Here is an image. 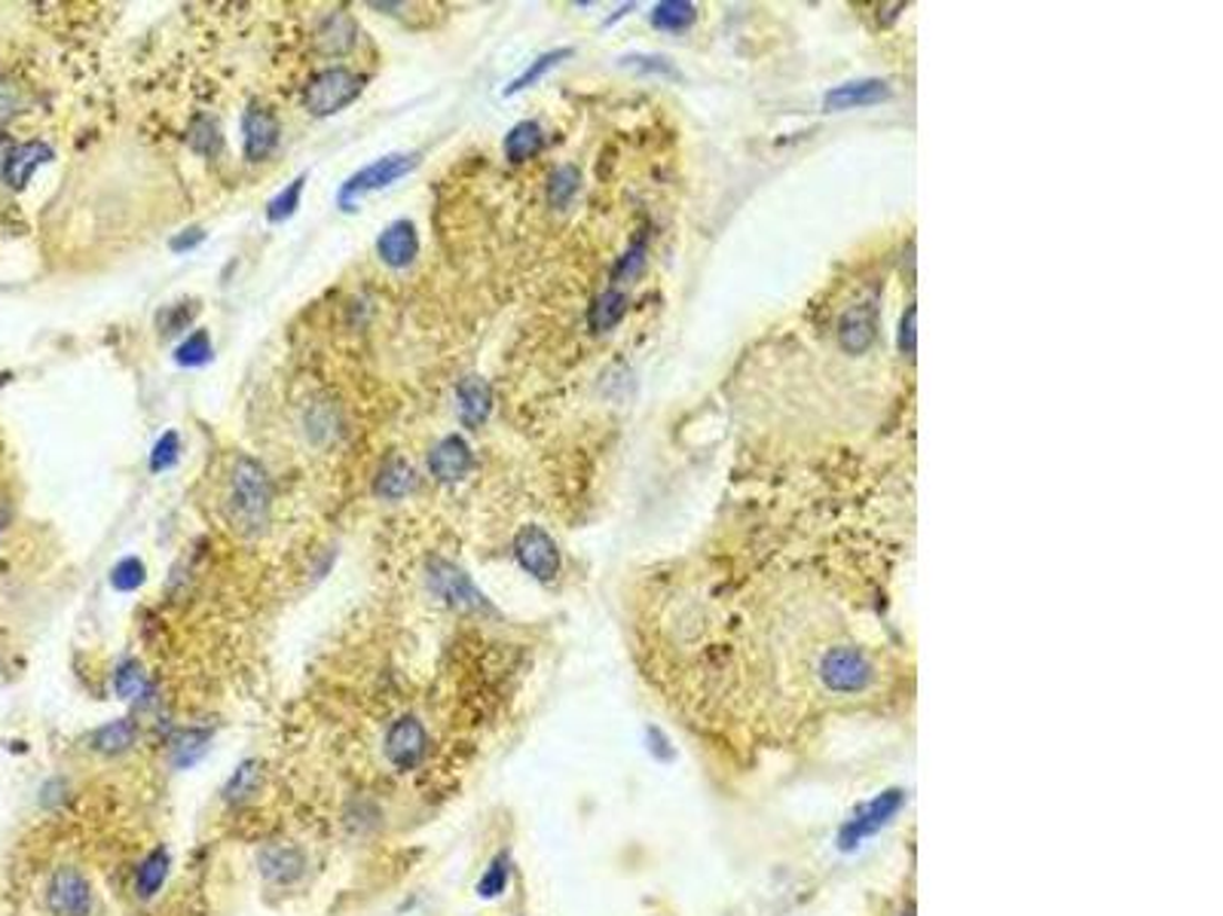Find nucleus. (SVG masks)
I'll return each mask as SVG.
<instances>
[{"mask_svg":"<svg viewBox=\"0 0 1223 916\" xmlns=\"http://www.w3.org/2000/svg\"><path fill=\"white\" fill-rule=\"evenodd\" d=\"M270 476L263 464L251 455H239L230 474V495H227V520L242 535H260L270 523Z\"/></svg>","mask_w":1223,"mask_h":916,"instance_id":"1","label":"nucleus"},{"mask_svg":"<svg viewBox=\"0 0 1223 916\" xmlns=\"http://www.w3.org/2000/svg\"><path fill=\"white\" fill-rule=\"evenodd\" d=\"M361 89H364V77L349 68H328L312 77L303 92V104L312 117H334L361 95Z\"/></svg>","mask_w":1223,"mask_h":916,"instance_id":"2","label":"nucleus"},{"mask_svg":"<svg viewBox=\"0 0 1223 916\" xmlns=\"http://www.w3.org/2000/svg\"><path fill=\"white\" fill-rule=\"evenodd\" d=\"M820 682L832 694H863L875 678V670L860 647H829L820 657Z\"/></svg>","mask_w":1223,"mask_h":916,"instance_id":"3","label":"nucleus"},{"mask_svg":"<svg viewBox=\"0 0 1223 916\" xmlns=\"http://www.w3.org/2000/svg\"><path fill=\"white\" fill-rule=\"evenodd\" d=\"M417 165H420V157H417V153H389V157L377 159V162H371V165H364V169L355 171V174L343 183V190H340V208H343V211H352V205L359 202L361 195L392 187L398 178L410 174Z\"/></svg>","mask_w":1223,"mask_h":916,"instance_id":"4","label":"nucleus"},{"mask_svg":"<svg viewBox=\"0 0 1223 916\" xmlns=\"http://www.w3.org/2000/svg\"><path fill=\"white\" fill-rule=\"evenodd\" d=\"M429 586L438 598H444L450 608L457 611H493L481 590L474 586L469 574L457 568L453 562L432 560L429 562Z\"/></svg>","mask_w":1223,"mask_h":916,"instance_id":"5","label":"nucleus"},{"mask_svg":"<svg viewBox=\"0 0 1223 916\" xmlns=\"http://www.w3.org/2000/svg\"><path fill=\"white\" fill-rule=\"evenodd\" d=\"M514 556H518L520 568L530 572L535 581L542 584H551L557 574H560V550H557V541L542 525H523L514 537Z\"/></svg>","mask_w":1223,"mask_h":916,"instance_id":"6","label":"nucleus"},{"mask_svg":"<svg viewBox=\"0 0 1223 916\" xmlns=\"http://www.w3.org/2000/svg\"><path fill=\"white\" fill-rule=\"evenodd\" d=\"M902 804H905V794H902L900 788H890V792L878 794L875 801H869L865 806H860V809L844 822V828H841L839 834L841 849H853V846H860L865 837H872L875 831L884 828L890 818L900 813Z\"/></svg>","mask_w":1223,"mask_h":916,"instance_id":"7","label":"nucleus"},{"mask_svg":"<svg viewBox=\"0 0 1223 916\" xmlns=\"http://www.w3.org/2000/svg\"><path fill=\"white\" fill-rule=\"evenodd\" d=\"M383 748H385V761H389L395 769L420 767L422 757L429 755V733H425L420 718H413V715H401V718L389 724Z\"/></svg>","mask_w":1223,"mask_h":916,"instance_id":"8","label":"nucleus"},{"mask_svg":"<svg viewBox=\"0 0 1223 916\" xmlns=\"http://www.w3.org/2000/svg\"><path fill=\"white\" fill-rule=\"evenodd\" d=\"M47 907L52 916L92 914V886L77 867H59L47 886Z\"/></svg>","mask_w":1223,"mask_h":916,"instance_id":"9","label":"nucleus"},{"mask_svg":"<svg viewBox=\"0 0 1223 916\" xmlns=\"http://www.w3.org/2000/svg\"><path fill=\"white\" fill-rule=\"evenodd\" d=\"M279 134H282V125L275 120V113L260 104H248V110L242 113V147H245L248 162H260L267 159L279 144Z\"/></svg>","mask_w":1223,"mask_h":916,"instance_id":"10","label":"nucleus"},{"mask_svg":"<svg viewBox=\"0 0 1223 916\" xmlns=\"http://www.w3.org/2000/svg\"><path fill=\"white\" fill-rule=\"evenodd\" d=\"M260 874L275 886H291L307 874V855L294 843H270L258 855Z\"/></svg>","mask_w":1223,"mask_h":916,"instance_id":"11","label":"nucleus"},{"mask_svg":"<svg viewBox=\"0 0 1223 916\" xmlns=\"http://www.w3.org/2000/svg\"><path fill=\"white\" fill-rule=\"evenodd\" d=\"M474 467V455H471V446L459 434H450L444 437L429 455V471L438 483H459L465 480Z\"/></svg>","mask_w":1223,"mask_h":916,"instance_id":"12","label":"nucleus"},{"mask_svg":"<svg viewBox=\"0 0 1223 916\" xmlns=\"http://www.w3.org/2000/svg\"><path fill=\"white\" fill-rule=\"evenodd\" d=\"M878 336V309L872 303L851 305L839 321L841 352L863 354Z\"/></svg>","mask_w":1223,"mask_h":916,"instance_id":"13","label":"nucleus"},{"mask_svg":"<svg viewBox=\"0 0 1223 916\" xmlns=\"http://www.w3.org/2000/svg\"><path fill=\"white\" fill-rule=\"evenodd\" d=\"M377 254L383 260L385 266L392 269H408L417 254H420V235H417V227L410 220H395L389 223L380 239H377Z\"/></svg>","mask_w":1223,"mask_h":916,"instance_id":"14","label":"nucleus"},{"mask_svg":"<svg viewBox=\"0 0 1223 916\" xmlns=\"http://www.w3.org/2000/svg\"><path fill=\"white\" fill-rule=\"evenodd\" d=\"M457 410L465 427L483 425L490 419V413H493V389H490V382L481 376L459 379Z\"/></svg>","mask_w":1223,"mask_h":916,"instance_id":"15","label":"nucleus"},{"mask_svg":"<svg viewBox=\"0 0 1223 916\" xmlns=\"http://www.w3.org/2000/svg\"><path fill=\"white\" fill-rule=\"evenodd\" d=\"M893 95L884 80H853V83L835 85L832 92H826L823 98V108L826 110H853V108H869V104H881Z\"/></svg>","mask_w":1223,"mask_h":916,"instance_id":"16","label":"nucleus"},{"mask_svg":"<svg viewBox=\"0 0 1223 916\" xmlns=\"http://www.w3.org/2000/svg\"><path fill=\"white\" fill-rule=\"evenodd\" d=\"M355 40H359V24L347 10L328 12L322 24L315 28V49L324 56H343L355 47Z\"/></svg>","mask_w":1223,"mask_h":916,"instance_id":"17","label":"nucleus"},{"mask_svg":"<svg viewBox=\"0 0 1223 916\" xmlns=\"http://www.w3.org/2000/svg\"><path fill=\"white\" fill-rule=\"evenodd\" d=\"M50 159H52L50 144H43V141H28V144L16 147L3 178H7V183H10L13 190H22V187L31 181V174H34L43 162H50Z\"/></svg>","mask_w":1223,"mask_h":916,"instance_id":"18","label":"nucleus"},{"mask_svg":"<svg viewBox=\"0 0 1223 916\" xmlns=\"http://www.w3.org/2000/svg\"><path fill=\"white\" fill-rule=\"evenodd\" d=\"M410 489H413V467L401 455H392L373 480V495L383 501H401Z\"/></svg>","mask_w":1223,"mask_h":916,"instance_id":"19","label":"nucleus"},{"mask_svg":"<svg viewBox=\"0 0 1223 916\" xmlns=\"http://www.w3.org/2000/svg\"><path fill=\"white\" fill-rule=\"evenodd\" d=\"M542 144H544L542 125L532 120H523L505 134V157L511 159L514 165H520V162H530V159L542 150Z\"/></svg>","mask_w":1223,"mask_h":916,"instance_id":"20","label":"nucleus"},{"mask_svg":"<svg viewBox=\"0 0 1223 916\" xmlns=\"http://www.w3.org/2000/svg\"><path fill=\"white\" fill-rule=\"evenodd\" d=\"M628 312V296L619 291V288H609L597 300H593L591 312H588V321H591L593 333H605V330L619 328V321Z\"/></svg>","mask_w":1223,"mask_h":916,"instance_id":"21","label":"nucleus"},{"mask_svg":"<svg viewBox=\"0 0 1223 916\" xmlns=\"http://www.w3.org/2000/svg\"><path fill=\"white\" fill-rule=\"evenodd\" d=\"M138 739V727L132 718H117L92 733V748H99L104 755H120L129 752Z\"/></svg>","mask_w":1223,"mask_h":916,"instance_id":"22","label":"nucleus"},{"mask_svg":"<svg viewBox=\"0 0 1223 916\" xmlns=\"http://www.w3.org/2000/svg\"><path fill=\"white\" fill-rule=\"evenodd\" d=\"M169 877V853L166 849H153V853L141 862L136 874V892L141 898H153L160 886Z\"/></svg>","mask_w":1223,"mask_h":916,"instance_id":"23","label":"nucleus"},{"mask_svg":"<svg viewBox=\"0 0 1223 916\" xmlns=\"http://www.w3.org/2000/svg\"><path fill=\"white\" fill-rule=\"evenodd\" d=\"M694 3H685V0H664L658 3L655 12H652V24L658 31H685L689 24L694 22Z\"/></svg>","mask_w":1223,"mask_h":916,"instance_id":"24","label":"nucleus"},{"mask_svg":"<svg viewBox=\"0 0 1223 916\" xmlns=\"http://www.w3.org/2000/svg\"><path fill=\"white\" fill-rule=\"evenodd\" d=\"M569 56H572V49H569V47L554 49V52H544V56H539V59L532 61V64H530V68H527V71L520 73V77H518V80H514V83L508 85L505 95H518V92H523V89H530V85H535V83H539V80H542L544 73L554 71L557 64H560V61H563V59H569Z\"/></svg>","mask_w":1223,"mask_h":916,"instance_id":"25","label":"nucleus"},{"mask_svg":"<svg viewBox=\"0 0 1223 916\" xmlns=\"http://www.w3.org/2000/svg\"><path fill=\"white\" fill-rule=\"evenodd\" d=\"M581 187V174L575 165H560L554 169V174L548 178V202L551 208H567Z\"/></svg>","mask_w":1223,"mask_h":916,"instance_id":"26","label":"nucleus"},{"mask_svg":"<svg viewBox=\"0 0 1223 916\" xmlns=\"http://www.w3.org/2000/svg\"><path fill=\"white\" fill-rule=\"evenodd\" d=\"M187 144H190V150H197L199 157H214L223 144L218 122L211 120V117H197V120L190 122Z\"/></svg>","mask_w":1223,"mask_h":916,"instance_id":"27","label":"nucleus"},{"mask_svg":"<svg viewBox=\"0 0 1223 916\" xmlns=\"http://www.w3.org/2000/svg\"><path fill=\"white\" fill-rule=\"evenodd\" d=\"M211 354H214V349H211L209 330H193V333H190V336L174 349V361H178L181 366H202V364H209Z\"/></svg>","mask_w":1223,"mask_h":916,"instance_id":"28","label":"nucleus"},{"mask_svg":"<svg viewBox=\"0 0 1223 916\" xmlns=\"http://www.w3.org/2000/svg\"><path fill=\"white\" fill-rule=\"evenodd\" d=\"M113 691L120 699H138L148 691V675L138 666L136 660H126L120 663V670L113 672Z\"/></svg>","mask_w":1223,"mask_h":916,"instance_id":"29","label":"nucleus"},{"mask_svg":"<svg viewBox=\"0 0 1223 916\" xmlns=\"http://www.w3.org/2000/svg\"><path fill=\"white\" fill-rule=\"evenodd\" d=\"M303 187H307V174L294 178V181L284 187L282 193L272 199L270 205H267V218H270L272 223H282V220L291 218L297 208H300V195H303Z\"/></svg>","mask_w":1223,"mask_h":916,"instance_id":"30","label":"nucleus"},{"mask_svg":"<svg viewBox=\"0 0 1223 916\" xmlns=\"http://www.w3.org/2000/svg\"><path fill=\"white\" fill-rule=\"evenodd\" d=\"M144 577H148V572H144V562L136 560V556H126V560H120L111 568V586L113 590H120V593H132V590H138V586L144 584Z\"/></svg>","mask_w":1223,"mask_h":916,"instance_id":"31","label":"nucleus"},{"mask_svg":"<svg viewBox=\"0 0 1223 916\" xmlns=\"http://www.w3.org/2000/svg\"><path fill=\"white\" fill-rule=\"evenodd\" d=\"M205 752H209V733L190 731L174 743L172 761L178 764V767H190V764H197L199 757L205 755Z\"/></svg>","mask_w":1223,"mask_h":916,"instance_id":"32","label":"nucleus"},{"mask_svg":"<svg viewBox=\"0 0 1223 916\" xmlns=\"http://www.w3.org/2000/svg\"><path fill=\"white\" fill-rule=\"evenodd\" d=\"M508 877H511L508 855H499L493 865L487 867V874L478 879V895H481V898H499V895L508 889Z\"/></svg>","mask_w":1223,"mask_h":916,"instance_id":"33","label":"nucleus"},{"mask_svg":"<svg viewBox=\"0 0 1223 916\" xmlns=\"http://www.w3.org/2000/svg\"><path fill=\"white\" fill-rule=\"evenodd\" d=\"M178 452H181V437H178V431H166L160 440H157V446H153V452H150V471H169L174 462H178Z\"/></svg>","mask_w":1223,"mask_h":916,"instance_id":"34","label":"nucleus"},{"mask_svg":"<svg viewBox=\"0 0 1223 916\" xmlns=\"http://www.w3.org/2000/svg\"><path fill=\"white\" fill-rule=\"evenodd\" d=\"M254 785H258V764H254V761H245V764L230 776L227 788H223V797H227V801H242V797H248V794L254 792Z\"/></svg>","mask_w":1223,"mask_h":916,"instance_id":"35","label":"nucleus"},{"mask_svg":"<svg viewBox=\"0 0 1223 916\" xmlns=\"http://www.w3.org/2000/svg\"><path fill=\"white\" fill-rule=\"evenodd\" d=\"M621 64H628V68H636V71H645V73H658V77H670V80H680V71H676V68L670 64V59H664V56H624Z\"/></svg>","mask_w":1223,"mask_h":916,"instance_id":"36","label":"nucleus"},{"mask_svg":"<svg viewBox=\"0 0 1223 916\" xmlns=\"http://www.w3.org/2000/svg\"><path fill=\"white\" fill-rule=\"evenodd\" d=\"M643 263H645V248H643V244H636V248H631L628 254L621 256L619 266H615V275H612V279H615V281L633 279V275H636V272L643 269Z\"/></svg>","mask_w":1223,"mask_h":916,"instance_id":"37","label":"nucleus"},{"mask_svg":"<svg viewBox=\"0 0 1223 916\" xmlns=\"http://www.w3.org/2000/svg\"><path fill=\"white\" fill-rule=\"evenodd\" d=\"M914 321H918V309L909 305L900 324V352L905 354V358H914V352H918V342H914Z\"/></svg>","mask_w":1223,"mask_h":916,"instance_id":"38","label":"nucleus"},{"mask_svg":"<svg viewBox=\"0 0 1223 916\" xmlns=\"http://www.w3.org/2000/svg\"><path fill=\"white\" fill-rule=\"evenodd\" d=\"M22 108V95H19V85L0 80V122L16 117Z\"/></svg>","mask_w":1223,"mask_h":916,"instance_id":"39","label":"nucleus"},{"mask_svg":"<svg viewBox=\"0 0 1223 916\" xmlns=\"http://www.w3.org/2000/svg\"><path fill=\"white\" fill-rule=\"evenodd\" d=\"M202 239H205V232L199 230V227H190V230L178 232L172 242H169V248H172L174 254H181V251H190V248H197Z\"/></svg>","mask_w":1223,"mask_h":916,"instance_id":"40","label":"nucleus"},{"mask_svg":"<svg viewBox=\"0 0 1223 916\" xmlns=\"http://www.w3.org/2000/svg\"><path fill=\"white\" fill-rule=\"evenodd\" d=\"M649 739H652V752H655V757H664V761H670V757H673V748H670L668 736L658 731V727H652V731H649Z\"/></svg>","mask_w":1223,"mask_h":916,"instance_id":"41","label":"nucleus"},{"mask_svg":"<svg viewBox=\"0 0 1223 916\" xmlns=\"http://www.w3.org/2000/svg\"><path fill=\"white\" fill-rule=\"evenodd\" d=\"M13 138L10 134H0V178L7 174V165H10V157H13Z\"/></svg>","mask_w":1223,"mask_h":916,"instance_id":"42","label":"nucleus"}]
</instances>
